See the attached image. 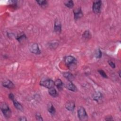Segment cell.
I'll return each instance as SVG.
<instances>
[{"mask_svg":"<svg viewBox=\"0 0 121 121\" xmlns=\"http://www.w3.org/2000/svg\"><path fill=\"white\" fill-rule=\"evenodd\" d=\"M102 6V2L100 0L95 1L93 2L92 9L95 14H99L101 12V8Z\"/></svg>","mask_w":121,"mask_h":121,"instance_id":"5b68a950","label":"cell"},{"mask_svg":"<svg viewBox=\"0 0 121 121\" xmlns=\"http://www.w3.org/2000/svg\"><path fill=\"white\" fill-rule=\"evenodd\" d=\"M105 120L106 121H111V120H113V119H112V117L111 115H108V116L105 117Z\"/></svg>","mask_w":121,"mask_h":121,"instance_id":"4316f807","label":"cell"},{"mask_svg":"<svg viewBox=\"0 0 121 121\" xmlns=\"http://www.w3.org/2000/svg\"><path fill=\"white\" fill-rule=\"evenodd\" d=\"M73 13L74 15V18L75 20H78L83 16V14L80 8L75 9L73 10Z\"/></svg>","mask_w":121,"mask_h":121,"instance_id":"ba28073f","label":"cell"},{"mask_svg":"<svg viewBox=\"0 0 121 121\" xmlns=\"http://www.w3.org/2000/svg\"><path fill=\"white\" fill-rule=\"evenodd\" d=\"M64 4L69 9H72L74 6V3L72 0L66 1L64 2Z\"/></svg>","mask_w":121,"mask_h":121,"instance_id":"d6986e66","label":"cell"},{"mask_svg":"<svg viewBox=\"0 0 121 121\" xmlns=\"http://www.w3.org/2000/svg\"><path fill=\"white\" fill-rule=\"evenodd\" d=\"M120 73H121V71L119 70V75L120 77H121V74H120Z\"/></svg>","mask_w":121,"mask_h":121,"instance_id":"f546056e","label":"cell"},{"mask_svg":"<svg viewBox=\"0 0 121 121\" xmlns=\"http://www.w3.org/2000/svg\"><path fill=\"white\" fill-rule=\"evenodd\" d=\"M54 85L57 87V88L59 90H61L63 87V82L60 79H57L54 81Z\"/></svg>","mask_w":121,"mask_h":121,"instance_id":"e0dca14e","label":"cell"},{"mask_svg":"<svg viewBox=\"0 0 121 121\" xmlns=\"http://www.w3.org/2000/svg\"><path fill=\"white\" fill-rule=\"evenodd\" d=\"M78 115L79 119L81 121H86L88 119V116L85 108L80 106L78 109Z\"/></svg>","mask_w":121,"mask_h":121,"instance_id":"3957f363","label":"cell"},{"mask_svg":"<svg viewBox=\"0 0 121 121\" xmlns=\"http://www.w3.org/2000/svg\"><path fill=\"white\" fill-rule=\"evenodd\" d=\"M82 36H83V38H84L85 39H88V38H90L91 35L88 30H86L83 33Z\"/></svg>","mask_w":121,"mask_h":121,"instance_id":"44dd1931","label":"cell"},{"mask_svg":"<svg viewBox=\"0 0 121 121\" xmlns=\"http://www.w3.org/2000/svg\"><path fill=\"white\" fill-rule=\"evenodd\" d=\"M40 85L41 86H43L48 89L53 87L55 86L54 82L51 79H46L41 80L40 82Z\"/></svg>","mask_w":121,"mask_h":121,"instance_id":"277c9868","label":"cell"},{"mask_svg":"<svg viewBox=\"0 0 121 121\" xmlns=\"http://www.w3.org/2000/svg\"><path fill=\"white\" fill-rule=\"evenodd\" d=\"M48 93L51 96L53 97H56L58 96V93H57L55 88H54V87L49 89Z\"/></svg>","mask_w":121,"mask_h":121,"instance_id":"9a60e30c","label":"cell"},{"mask_svg":"<svg viewBox=\"0 0 121 121\" xmlns=\"http://www.w3.org/2000/svg\"><path fill=\"white\" fill-rule=\"evenodd\" d=\"M0 108L5 118L9 119L10 118L11 116V111L6 103H1L0 105Z\"/></svg>","mask_w":121,"mask_h":121,"instance_id":"6da1fadb","label":"cell"},{"mask_svg":"<svg viewBox=\"0 0 121 121\" xmlns=\"http://www.w3.org/2000/svg\"><path fill=\"white\" fill-rule=\"evenodd\" d=\"M2 86H4V87L9 88V89H13L14 88L15 86L14 84L11 82L10 80L9 79H6L4 80L2 82Z\"/></svg>","mask_w":121,"mask_h":121,"instance_id":"9c48e42d","label":"cell"},{"mask_svg":"<svg viewBox=\"0 0 121 121\" xmlns=\"http://www.w3.org/2000/svg\"><path fill=\"white\" fill-rule=\"evenodd\" d=\"M63 76L65 78L67 79L69 81L72 82V81L73 80V79H74V77L73 75L69 72H64L63 73Z\"/></svg>","mask_w":121,"mask_h":121,"instance_id":"2e32d148","label":"cell"},{"mask_svg":"<svg viewBox=\"0 0 121 121\" xmlns=\"http://www.w3.org/2000/svg\"><path fill=\"white\" fill-rule=\"evenodd\" d=\"M35 118L38 121H43V119L41 116V115L40 114V113L39 112H36L35 114Z\"/></svg>","mask_w":121,"mask_h":121,"instance_id":"cb8c5ba5","label":"cell"},{"mask_svg":"<svg viewBox=\"0 0 121 121\" xmlns=\"http://www.w3.org/2000/svg\"><path fill=\"white\" fill-rule=\"evenodd\" d=\"M29 51L35 54H40L41 53V51L39 47V46L36 43H33L31 44L29 47Z\"/></svg>","mask_w":121,"mask_h":121,"instance_id":"8992f818","label":"cell"},{"mask_svg":"<svg viewBox=\"0 0 121 121\" xmlns=\"http://www.w3.org/2000/svg\"><path fill=\"white\" fill-rule=\"evenodd\" d=\"M75 107V103L73 101H68L65 104V108L69 111H73Z\"/></svg>","mask_w":121,"mask_h":121,"instance_id":"30bf717a","label":"cell"},{"mask_svg":"<svg viewBox=\"0 0 121 121\" xmlns=\"http://www.w3.org/2000/svg\"><path fill=\"white\" fill-rule=\"evenodd\" d=\"M47 110L52 115H54L55 114V109L51 102H49L47 104Z\"/></svg>","mask_w":121,"mask_h":121,"instance_id":"5bb4252c","label":"cell"},{"mask_svg":"<svg viewBox=\"0 0 121 121\" xmlns=\"http://www.w3.org/2000/svg\"><path fill=\"white\" fill-rule=\"evenodd\" d=\"M98 71L99 72V73H100V74L104 78H107V75L106 74V73H105V72L103 70H102V69H99L98 70Z\"/></svg>","mask_w":121,"mask_h":121,"instance_id":"d4e9b609","label":"cell"},{"mask_svg":"<svg viewBox=\"0 0 121 121\" xmlns=\"http://www.w3.org/2000/svg\"><path fill=\"white\" fill-rule=\"evenodd\" d=\"M12 101H13L14 105L15 107H16V109H17L18 110H19V111H23L24 108H23V106L16 99H15V98H14Z\"/></svg>","mask_w":121,"mask_h":121,"instance_id":"7c38bea8","label":"cell"},{"mask_svg":"<svg viewBox=\"0 0 121 121\" xmlns=\"http://www.w3.org/2000/svg\"><path fill=\"white\" fill-rule=\"evenodd\" d=\"M95 56L96 58H100L102 57V53L101 51V50H100V49H97L95 52Z\"/></svg>","mask_w":121,"mask_h":121,"instance_id":"ffe728a7","label":"cell"},{"mask_svg":"<svg viewBox=\"0 0 121 121\" xmlns=\"http://www.w3.org/2000/svg\"><path fill=\"white\" fill-rule=\"evenodd\" d=\"M18 120L21 121H27V119L25 117H21L18 119Z\"/></svg>","mask_w":121,"mask_h":121,"instance_id":"f1b7e54d","label":"cell"},{"mask_svg":"<svg viewBox=\"0 0 121 121\" xmlns=\"http://www.w3.org/2000/svg\"><path fill=\"white\" fill-rule=\"evenodd\" d=\"M36 1L41 7L46 6V5H47L48 4L46 0H36Z\"/></svg>","mask_w":121,"mask_h":121,"instance_id":"7402d4cb","label":"cell"},{"mask_svg":"<svg viewBox=\"0 0 121 121\" xmlns=\"http://www.w3.org/2000/svg\"><path fill=\"white\" fill-rule=\"evenodd\" d=\"M26 38V36L24 34H23V33H21L20 34H19L17 38V39L18 41H20L21 40H23V39H25Z\"/></svg>","mask_w":121,"mask_h":121,"instance_id":"603a6c76","label":"cell"},{"mask_svg":"<svg viewBox=\"0 0 121 121\" xmlns=\"http://www.w3.org/2000/svg\"><path fill=\"white\" fill-rule=\"evenodd\" d=\"M9 99H10V100H12L14 98H14V95H13V94L12 93L9 94Z\"/></svg>","mask_w":121,"mask_h":121,"instance_id":"83f0119b","label":"cell"},{"mask_svg":"<svg viewBox=\"0 0 121 121\" xmlns=\"http://www.w3.org/2000/svg\"><path fill=\"white\" fill-rule=\"evenodd\" d=\"M108 63H109V65L112 69H114V68H115V63H114L113 62H112V61H111V60H109V61H108Z\"/></svg>","mask_w":121,"mask_h":121,"instance_id":"484cf974","label":"cell"},{"mask_svg":"<svg viewBox=\"0 0 121 121\" xmlns=\"http://www.w3.org/2000/svg\"><path fill=\"white\" fill-rule=\"evenodd\" d=\"M58 45V43L57 41H52L51 42H50L49 43V47L52 49H55L56 47H57Z\"/></svg>","mask_w":121,"mask_h":121,"instance_id":"ac0fdd59","label":"cell"},{"mask_svg":"<svg viewBox=\"0 0 121 121\" xmlns=\"http://www.w3.org/2000/svg\"><path fill=\"white\" fill-rule=\"evenodd\" d=\"M64 61L66 65L70 69H71L75 67L77 64V60L76 58L72 56H66L64 58Z\"/></svg>","mask_w":121,"mask_h":121,"instance_id":"7a4b0ae2","label":"cell"},{"mask_svg":"<svg viewBox=\"0 0 121 121\" xmlns=\"http://www.w3.org/2000/svg\"><path fill=\"white\" fill-rule=\"evenodd\" d=\"M66 87L68 90L72 92H75L77 90L76 86L71 81H69V82L66 85Z\"/></svg>","mask_w":121,"mask_h":121,"instance_id":"4fadbf2b","label":"cell"},{"mask_svg":"<svg viewBox=\"0 0 121 121\" xmlns=\"http://www.w3.org/2000/svg\"><path fill=\"white\" fill-rule=\"evenodd\" d=\"M93 99L97 103L101 102L103 98V95L100 92H96L93 95Z\"/></svg>","mask_w":121,"mask_h":121,"instance_id":"8fae6325","label":"cell"},{"mask_svg":"<svg viewBox=\"0 0 121 121\" xmlns=\"http://www.w3.org/2000/svg\"><path fill=\"white\" fill-rule=\"evenodd\" d=\"M61 31V24L58 19H56L54 21V32L56 33H60Z\"/></svg>","mask_w":121,"mask_h":121,"instance_id":"52a82bcc","label":"cell"}]
</instances>
